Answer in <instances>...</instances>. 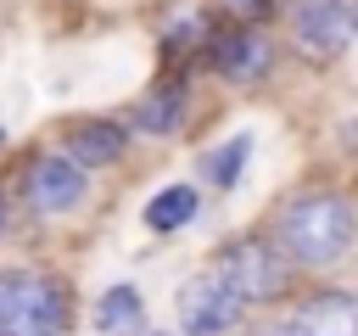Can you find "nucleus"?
Returning <instances> with one entry per match:
<instances>
[{"label":"nucleus","mask_w":358,"mask_h":336,"mask_svg":"<svg viewBox=\"0 0 358 336\" xmlns=\"http://www.w3.org/2000/svg\"><path fill=\"white\" fill-rule=\"evenodd\" d=\"M179 118H185V84H179V78L145 90L140 106H134V129H140V134H173Z\"/></svg>","instance_id":"nucleus-10"},{"label":"nucleus","mask_w":358,"mask_h":336,"mask_svg":"<svg viewBox=\"0 0 358 336\" xmlns=\"http://www.w3.org/2000/svg\"><path fill=\"white\" fill-rule=\"evenodd\" d=\"M123 129L117 123H106V118H78V123H67V157L78 162V168H106V162H117L123 157Z\"/></svg>","instance_id":"nucleus-9"},{"label":"nucleus","mask_w":358,"mask_h":336,"mask_svg":"<svg viewBox=\"0 0 358 336\" xmlns=\"http://www.w3.org/2000/svg\"><path fill=\"white\" fill-rule=\"evenodd\" d=\"M196 207H201V196H196L190 185H162V190L145 202V230H151V235H173V230H185V224L196 218Z\"/></svg>","instance_id":"nucleus-11"},{"label":"nucleus","mask_w":358,"mask_h":336,"mask_svg":"<svg viewBox=\"0 0 358 336\" xmlns=\"http://www.w3.org/2000/svg\"><path fill=\"white\" fill-rule=\"evenodd\" d=\"M352 235H358V207L336 190H308L280 213V246H285V258H296L308 269L336 263L352 246Z\"/></svg>","instance_id":"nucleus-1"},{"label":"nucleus","mask_w":358,"mask_h":336,"mask_svg":"<svg viewBox=\"0 0 358 336\" xmlns=\"http://www.w3.org/2000/svg\"><path fill=\"white\" fill-rule=\"evenodd\" d=\"M213 67H218L224 78L246 84V78H257V73L268 67V39H263L257 28H224V34L213 39Z\"/></svg>","instance_id":"nucleus-8"},{"label":"nucleus","mask_w":358,"mask_h":336,"mask_svg":"<svg viewBox=\"0 0 358 336\" xmlns=\"http://www.w3.org/2000/svg\"><path fill=\"white\" fill-rule=\"evenodd\" d=\"M0 224H6V202H0Z\"/></svg>","instance_id":"nucleus-16"},{"label":"nucleus","mask_w":358,"mask_h":336,"mask_svg":"<svg viewBox=\"0 0 358 336\" xmlns=\"http://www.w3.org/2000/svg\"><path fill=\"white\" fill-rule=\"evenodd\" d=\"M352 28H358V6H352Z\"/></svg>","instance_id":"nucleus-15"},{"label":"nucleus","mask_w":358,"mask_h":336,"mask_svg":"<svg viewBox=\"0 0 358 336\" xmlns=\"http://www.w3.org/2000/svg\"><path fill=\"white\" fill-rule=\"evenodd\" d=\"M246 157H252V134H235V140H224V146H213V151H207V179L229 190V185L241 179V168H246Z\"/></svg>","instance_id":"nucleus-13"},{"label":"nucleus","mask_w":358,"mask_h":336,"mask_svg":"<svg viewBox=\"0 0 358 336\" xmlns=\"http://www.w3.org/2000/svg\"><path fill=\"white\" fill-rule=\"evenodd\" d=\"M22 196H28L39 213H67V207H78V196H84V168H78L73 157L39 151V157L22 168Z\"/></svg>","instance_id":"nucleus-5"},{"label":"nucleus","mask_w":358,"mask_h":336,"mask_svg":"<svg viewBox=\"0 0 358 336\" xmlns=\"http://www.w3.org/2000/svg\"><path fill=\"white\" fill-rule=\"evenodd\" d=\"M95 325H101L106 336H134V330H145V302H140V291H134V286H106L101 302H95Z\"/></svg>","instance_id":"nucleus-12"},{"label":"nucleus","mask_w":358,"mask_h":336,"mask_svg":"<svg viewBox=\"0 0 358 336\" xmlns=\"http://www.w3.org/2000/svg\"><path fill=\"white\" fill-rule=\"evenodd\" d=\"M0 146H6V129H0Z\"/></svg>","instance_id":"nucleus-17"},{"label":"nucleus","mask_w":358,"mask_h":336,"mask_svg":"<svg viewBox=\"0 0 358 336\" xmlns=\"http://www.w3.org/2000/svg\"><path fill=\"white\" fill-rule=\"evenodd\" d=\"M213 274H224L246 302H263V297H274L285 286V263H280V252L268 241H235V246H224L213 258Z\"/></svg>","instance_id":"nucleus-4"},{"label":"nucleus","mask_w":358,"mask_h":336,"mask_svg":"<svg viewBox=\"0 0 358 336\" xmlns=\"http://www.w3.org/2000/svg\"><path fill=\"white\" fill-rule=\"evenodd\" d=\"M352 39V6L347 0H302L296 11V50L313 56V62H330L341 56Z\"/></svg>","instance_id":"nucleus-6"},{"label":"nucleus","mask_w":358,"mask_h":336,"mask_svg":"<svg viewBox=\"0 0 358 336\" xmlns=\"http://www.w3.org/2000/svg\"><path fill=\"white\" fill-rule=\"evenodd\" d=\"M252 336H296V330H291V319H280V325H263V330H252Z\"/></svg>","instance_id":"nucleus-14"},{"label":"nucleus","mask_w":358,"mask_h":336,"mask_svg":"<svg viewBox=\"0 0 358 336\" xmlns=\"http://www.w3.org/2000/svg\"><path fill=\"white\" fill-rule=\"evenodd\" d=\"M296 336H358V297L347 291H313L291 314Z\"/></svg>","instance_id":"nucleus-7"},{"label":"nucleus","mask_w":358,"mask_h":336,"mask_svg":"<svg viewBox=\"0 0 358 336\" xmlns=\"http://www.w3.org/2000/svg\"><path fill=\"white\" fill-rule=\"evenodd\" d=\"M246 314V297L224 280V274H201L179 291V325L185 336H224L235 330V319Z\"/></svg>","instance_id":"nucleus-3"},{"label":"nucleus","mask_w":358,"mask_h":336,"mask_svg":"<svg viewBox=\"0 0 358 336\" xmlns=\"http://www.w3.org/2000/svg\"><path fill=\"white\" fill-rule=\"evenodd\" d=\"M67 330V291L45 274L6 269L0 274V336H62Z\"/></svg>","instance_id":"nucleus-2"}]
</instances>
